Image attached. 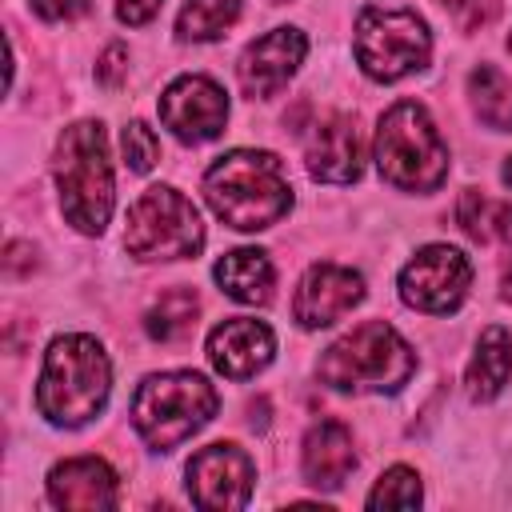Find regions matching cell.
Returning <instances> with one entry per match:
<instances>
[{
  "label": "cell",
  "instance_id": "3957f363",
  "mask_svg": "<svg viewBox=\"0 0 512 512\" xmlns=\"http://www.w3.org/2000/svg\"><path fill=\"white\" fill-rule=\"evenodd\" d=\"M60 208L76 232L100 236L112 216V164H108V136L96 120H76L60 132L52 156Z\"/></svg>",
  "mask_w": 512,
  "mask_h": 512
},
{
  "label": "cell",
  "instance_id": "cb8c5ba5",
  "mask_svg": "<svg viewBox=\"0 0 512 512\" xmlns=\"http://www.w3.org/2000/svg\"><path fill=\"white\" fill-rule=\"evenodd\" d=\"M420 476L412 472V468H404V464H396V468H388L380 480H376V488L368 492V508H416L420 504Z\"/></svg>",
  "mask_w": 512,
  "mask_h": 512
},
{
  "label": "cell",
  "instance_id": "30bf717a",
  "mask_svg": "<svg viewBox=\"0 0 512 512\" xmlns=\"http://www.w3.org/2000/svg\"><path fill=\"white\" fill-rule=\"evenodd\" d=\"M256 484V468L236 444H208L188 460V496L196 508L232 512L244 508Z\"/></svg>",
  "mask_w": 512,
  "mask_h": 512
},
{
  "label": "cell",
  "instance_id": "836d02e7",
  "mask_svg": "<svg viewBox=\"0 0 512 512\" xmlns=\"http://www.w3.org/2000/svg\"><path fill=\"white\" fill-rule=\"evenodd\" d=\"M272 4H284V0H272Z\"/></svg>",
  "mask_w": 512,
  "mask_h": 512
},
{
  "label": "cell",
  "instance_id": "603a6c76",
  "mask_svg": "<svg viewBox=\"0 0 512 512\" xmlns=\"http://www.w3.org/2000/svg\"><path fill=\"white\" fill-rule=\"evenodd\" d=\"M240 16V0H188L180 20H176V36L180 40H216L224 36V28H232Z\"/></svg>",
  "mask_w": 512,
  "mask_h": 512
},
{
  "label": "cell",
  "instance_id": "9c48e42d",
  "mask_svg": "<svg viewBox=\"0 0 512 512\" xmlns=\"http://www.w3.org/2000/svg\"><path fill=\"white\" fill-rule=\"evenodd\" d=\"M468 284H472V264H468V256L460 248H448V244L420 248L400 272L404 304H412L420 312H432V316L456 312L464 292H468Z\"/></svg>",
  "mask_w": 512,
  "mask_h": 512
},
{
  "label": "cell",
  "instance_id": "52a82bcc",
  "mask_svg": "<svg viewBox=\"0 0 512 512\" xmlns=\"http://www.w3.org/2000/svg\"><path fill=\"white\" fill-rule=\"evenodd\" d=\"M428 56H432V36L412 8L368 4L356 16V60L372 80L392 84L408 72H420Z\"/></svg>",
  "mask_w": 512,
  "mask_h": 512
},
{
  "label": "cell",
  "instance_id": "4316f807",
  "mask_svg": "<svg viewBox=\"0 0 512 512\" xmlns=\"http://www.w3.org/2000/svg\"><path fill=\"white\" fill-rule=\"evenodd\" d=\"M164 0H116V16L124 24H148L156 12H160Z\"/></svg>",
  "mask_w": 512,
  "mask_h": 512
},
{
  "label": "cell",
  "instance_id": "7c38bea8",
  "mask_svg": "<svg viewBox=\"0 0 512 512\" xmlns=\"http://www.w3.org/2000/svg\"><path fill=\"white\" fill-rule=\"evenodd\" d=\"M304 52H308V40L300 28H272L260 40H252L236 64V80L244 96L264 100L280 92L292 80V72L304 64Z\"/></svg>",
  "mask_w": 512,
  "mask_h": 512
},
{
  "label": "cell",
  "instance_id": "8fae6325",
  "mask_svg": "<svg viewBox=\"0 0 512 512\" xmlns=\"http://www.w3.org/2000/svg\"><path fill=\"white\" fill-rule=\"evenodd\" d=\"M160 120H164V128H172L176 140L204 144V140L224 132L228 96L208 76H180L160 96Z\"/></svg>",
  "mask_w": 512,
  "mask_h": 512
},
{
  "label": "cell",
  "instance_id": "9a60e30c",
  "mask_svg": "<svg viewBox=\"0 0 512 512\" xmlns=\"http://www.w3.org/2000/svg\"><path fill=\"white\" fill-rule=\"evenodd\" d=\"M308 172L324 184H352L364 168V152H360V128L352 116H324L304 148Z\"/></svg>",
  "mask_w": 512,
  "mask_h": 512
},
{
  "label": "cell",
  "instance_id": "44dd1931",
  "mask_svg": "<svg viewBox=\"0 0 512 512\" xmlns=\"http://www.w3.org/2000/svg\"><path fill=\"white\" fill-rule=\"evenodd\" d=\"M468 96L476 116L492 132H512V76L500 72L496 64H480L468 76Z\"/></svg>",
  "mask_w": 512,
  "mask_h": 512
},
{
  "label": "cell",
  "instance_id": "2e32d148",
  "mask_svg": "<svg viewBox=\"0 0 512 512\" xmlns=\"http://www.w3.org/2000/svg\"><path fill=\"white\" fill-rule=\"evenodd\" d=\"M48 500L56 508H72V512L116 508V472L96 456L64 460L48 472Z\"/></svg>",
  "mask_w": 512,
  "mask_h": 512
},
{
  "label": "cell",
  "instance_id": "484cf974",
  "mask_svg": "<svg viewBox=\"0 0 512 512\" xmlns=\"http://www.w3.org/2000/svg\"><path fill=\"white\" fill-rule=\"evenodd\" d=\"M92 0H32V8L44 16V20H76L88 12Z\"/></svg>",
  "mask_w": 512,
  "mask_h": 512
},
{
  "label": "cell",
  "instance_id": "ba28073f",
  "mask_svg": "<svg viewBox=\"0 0 512 512\" xmlns=\"http://www.w3.org/2000/svg\"><path fill=\"white\" fill-rule=\"evenodd\" d=\"M200 244H204L200 212L176 188L156 184L128 208L124 248L136 260H184L196 256Z\"/></svg>",
  "mask_w": 512,
  "mask_h": 512
},
{
  "label": "cell",
  "instance_id": "7a4b0ae2",
  "mask_svg": "<svg viewBox=\"0 0 512 512\" xmlns=\"http://www.w3.org/2000/svg\"><path fill=\"white\" fill-rule=\"evenodd\" d=\"M108 384H112V368L104 348L92 336H60L44 352L36 408L52 424L80 428L104 408Z\"/></svg>",
  "mask_w": 512,
  "mask_h": 512
},
{
  "label": "cell",
  "instance_id": "6da1fadb",
  "mask_svg": "<svg viewBox=\"0 0 512 512\" xmlns=\"http://www.w3.org/2000/svg\"><path fill=\"white\" fill-rule=\"evenodd\" d=\"M204 196L212 212L240 232L272 228L292 208V184L280 156L256 148H236L220 156L204 172Z\"/></svg>",
  "mask_w": 512,
  "mask_h": 512
},
{
  "label": "cell",
  "instance_id": "5bb4252c",
  "mask_svg": "<svg viewBox=\"0 0 512 512\" xmlns=\"http://www.w3.org/2000/svg\"><path fill=\"white\" fill-rule=\"evenodd\" d=\"M272 352H276V336H272V328L264 320L236 316V320H224V324H216L208 332V360L228 380L256 376L260 368H268Z\"/></svg>",
  "mask_w": 512,
  "mask_h": 512
},
{
  "label": "cell",
  "instance_id": "4fadbf2b",
  "mask_svg": "<svg viewBox=\"0 0 512 512\" xmlns=\"http://www.w3.org/2000/svg\"><path fill=\"white\" fill-rule=\"evenodd\" d=\"M364 300V276L340 264H312L296 288L292 312L304 328H324Z\"/></svg>",
  "mask_w": 512,
  "mask_h": 512
},
{
  "label": "cell",
  "instance_id": "277c9868",
  "mask_svg": "<svg viewBox=\"0 0 512 512\" xmlns=\"http://www.w3.org/2000/svg\"><path fill=\"white\" fill-rule=\"evenodd\" d=\"M412 372H416L412 348L384 320L356 324L316 364V376L336 392H400Z\"/></svg>",
  "mask_w": 512,
  "mask_h": 512
},
{
  "label": "cell",
  "instance_id": "ffe728a7",
  "mask_svg": "<svg viewBox=\"0 0 512 512\" xmlns=\"http://www.w3.org/2000/svg\"><path fill=\"white\" fill-rule=\"evenodd\" d=\"M456 220L480 244H512V204L508 200H488L484 192L468 188V192H460Z\"/></svg>",
  "mask_w": 512,
  "mask_h": 512
},
{
  "label": "cell",
  "instance_id": "e0dca14e",
  "mask_svg": "<svg viewBox=\"0 0 512 512\" xmlns=\"http://www.w3.org/2000/svg\"><path fill=\"white\" fill-rule=\"evenodd\" d=\"M300 464H304V480L312 488H340L352 468H356V448H352V432L340 424V420H320L308 428L304 436V452H300Z\"/></svg>",
  "mask_w": 512,
  "mask_h": 512
},
{
  "label": "cell",
  "instance_id": "8992f818",
  "mask_svg": "<svg viewBox=\"0 0 512 512\" xmlns=\"http://www.w3.org/2000/svg\"><path fill=\"white\" fill-rule=\"evenodd\" d=\"M216 416V388L200 372L148 376L132 396V428L156 452L184 444Z\"/></svg>",
  "mask_w": 512,
  "mask_h": 512
},
{
  "label": "cell",
  "instance_id": "5b68a950",
  "mask_svg": "<svg viewBox=\"0 0 512 512\" xmlns=\"http://www.w3.org/2000/svg\"><path fill=\"white\" fill-rule=\"evenodd\" d=\"M376 168L404 192H436L448 180V144L424 104L400 100L380 116Z\"/></svg>",
  "mask_w": 512,
  "mask_h": 512
},
{
  "label": "cell",
  "instance_id": "83f0119b",
  "mask_svg": "<svg viewBox=\"0 0 512 512\" xmlns=\"http://www.w3.org/2000/svg\"><path fill=\"white\" fill-rule=\"evenodd\" d=\"M124 60H128V52H124L120 44H112V48H108V52L100 56V68H96V80H100V84H120V76H124V68H128Z\"/></svg>",
  "mask_w": 512,
  "mask_h": 512
},
{
  "label": "cell",
  "instance_id": "ac0fdd59",
  "mask_svg": "<svg viewBox=\"0 0 512 512\" xmlns=\"http://www.w3.org/2000/svg\"><path fill=\"white\" fill-rule=\"evenodd\" d=\"M212 276H216L220 292H228L240 304H268L272 300L276 272H272L268 252H260V248H236V252L220 256Z\"/></svg>",
  "mask_w": 512,
  "mask_h": 512
},
{
  "label": "cell",
  "instance_id": "4dcf8cb0",
  "mask_svg": "<svg viewBox=\"0 0 512 512\" xmlns=\"http://www.w3.org/2000/svg\"><path fill=\"white\" fill-rule=\"evenodd\" d=\"M504 184H512V156H508V164H504Z\"/></svg>",
  "mask_w": 512,
  "mask_h": 512
},
{
  "label": "cell",
  "instance_id": "d6a6232c",
  "mask_svg": "<svg viewBox=\"0 0 512 512\" xmlns=\"http://www.w3.org/2000/svg\"><path fill=\"white\" fill-rule=\"evenodd\" d=\"M508 52H512V36H508Z\"/></svg>",
  "mask_w": 512,
  "mask_h": 512
},
{
  "label": "cell",
  "instance_id": "7402d4cb",
  "mask_svg": "<svg viewBox=\"0 0 512 512\" xmlns=\"http://www.w3.org/2000/svg\"><path fill=\"white\" fill-rule=\"evenodd\" d=\"M196 316H200L196 292H188V288H168V292H160V296L152 300V308L144 312V328H148L152 340L176 344V340L192 336Z\"/></svg>",
  "mask_w": 512,
  "mask_h": 512
},
{
  "label": "cell",
  "instance_id": "d4e9b609",
  "mask_svg": "<svg viewBox=\"0 0 512 512\" xmlns=\"http://www.w3.org/2000/svg\"><path fill=\"white\" fill-rule=\"evenodd\" d=\"M120 148H124V164H128L132 172H148V168L160 160V140H156V132H152L144 120L124 124Z\"/></svg>",
  "mask_w": 512,
  "mask_h": 512
},
{
  "label": "cell",
  "instance_id": "d6986e66",
  "mask_svg": "<svg viewBox=\"0 0 512 512\" xmlns=\"http://www.w3.org/2000/svg\"><path fill=\"white\" fill-rule=\"evenodd\" d=\"M508 372H512V336H508V328L492 324V328L480 332L476 352H472V360H468V372H464L468 396H472V400H492V396H500V388L508 384Z\"/></svg>",
  "mask_w": 512,
  "mask_h": 512
},
{
  "label": "cell",
  "instance_id": "1f68e13d",
  "mask_svg": "<svg viewBox=\"0 0 512 512\" xmlns=\"http://www.w3.org/2000/svg\"><path fill=\"white\" fill-rule=\"evenodd\" d=\"M440 4H452V8H460V4H464V0H440Z\"/></svg>",
  "mask_w": 512,
  "mask_h": 512
},
{
  "label": "cell",
  "instance_id": "f1b7e54d",
  "mask_svg": "<svg viewBox=\"0 0 512 512\" xmlns=\"http://www.w3.org/2000/svg\"><path fill=\"white\" fill-rule=\"evenodd\" d=\"M460 8H464V12H460V24H464L468 32H476L480 24H488V20L496 16V8H500V0H464Z\"/></svg>",
  "mask_w": 512,
  "mask_h": 512
},
{
  "label": "cell",
  "instance_id": "f546056e",
  "mask_svg": "<svg viewBox=\"0 0 512 512\" xmlns=\"http://www.w3.org/2000/svg\"><path fill=\"white\" fill-rule=\"evenodd\" d=\"M500 296L512 300V256H508V264H504V272H500Z\"/></svg>",
  "mask_w": 512,
  "mask_h": 512
}]
</instances>
